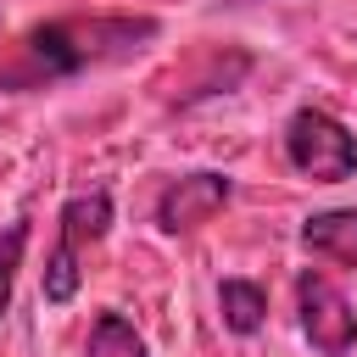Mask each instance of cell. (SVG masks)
<instances>
[{
  "label": "cell",
  "instance_id": "obj_1",
  "mask_svg": "<svg viewBox=\"0 0 357 357\" xmlns=\"http://www.w3.org/2000/svg\"><path fill=\"white\" fill-rule=\"evenodd\" d=\"M151 39H156V17H117V11L50 17L0 50V89L22 95L39 84L89 73V67H112V61H128L134 50H145Z\"/></svg>",
  "mask_w": 357,
  "mask_h": 357
},
{
  "label": "cell",
  "instance_id": "obj_2",
  "mask_svg": "<svg viewBox=\"0 0 357 357\" xmlns=\"http://www.w3.org/2000/svg\"><path fill=\"white\" fill-rule=\"evenodd\" d=\"M284 156L296 173H307L318 184H340L357 173V134L340 117H329L324 106H301L284 123Z\"/></svg>",
  "mask_w": 357,
  "mask_h": 357
},
{
  "label": "cell",
  "instance_id": "obj_3",
  "mask_svg": "<svg viewBox=\"0 0 357 357\" xmlns=\"http://www.w3.org/2000/svg\"><path fill=\"white\" fill-rule=\"evenodd\" d=\"M112 223V195L106 190H89V195H73L61 206V240L45 262V301H73L78 290V257L89 240H100Z\"/></svg>",
  "mask_w": 357,
  "mask_h": 357
},
{
  "label": "cell",
  "instance_id": "obj_4",
  "mask_svg": "<svg viewBox=\"0 0 357 357\" xmlns=\"http://www.w3.org/2000/svg\"><path fill=\"white\" fill-rule=\"evenodd\" d=\"M296 312H301V335L312 340L318 357H346L357 346V312H351V301L324 273H312V268L296 279Z\"/></svg>",
  "mask_w": 357,
  "mask_h": 357
},
{
  "label": "cell",
  "instance_id": "obj_5",
  "mask_svg": "<svg viewBox=\"0 0 357 357\" xmlns=\"http://www.w3.org/2000/svg\"><path fill=\"white\" fill-rule=\"evenodd\" d=\"M229 195H234L229 173H184V178H173V184L156 195V229H167V234L201 229Z\"/></svg>",
  "mask_w": 357,
  "mask_h": 357
},
{
  "label": "cell",
  "instance_id": "obj_6",
  "mask_svg": "<svg viewBox=\"0 0 357 357\" xmlns=\"http://www.w3.org/2000/svg\"><path fill=\"white\" fill-rule=\"evenodd\" d=\"M301 245L312 257H329L340 268H357V212H312L301 223Z\"/></svg>",
  "mask_w": 357,
  "mask_h": 357
},
{
  "label": "cell",
  "instance_id": "obj_7",
  "mask_svg": "<svg viewBox=\"0 0 357 357\" xmlns=\"http://www.w3.org/2000/svg\"><path fill=\"white\" fill-rule=\"evenodd\" d=\"M218 307H223V324L234 335H257L262 318H268V290L251 284V279H223L218 284Z\"/></svg>",
  "mask_w": 357,
  "mask_h": 357
},
{
  "label": "cell",
  "instance_id": "obj_8",
  "mask_svg": "<svg viewBox=\"0 0 357 357\" xmlns=\"http://www.w3.org/2000/svg\"><path fill=\"white\" fill-rule=\"evenodd\" d=\"M84 357H145V340L123 312H100L95 329H89V351Z\"/></svg>",
  "mask_w": 357,
  "mask_h": 357
},
{
  "label": "cell",
  "instance_id": "obj_9",
  "mask_svg": "<svg viewBox=\"0 0 357 357\" xmlns=\"http://www.w3.org/2000/svg\"><path fill=\"white\" fill-rule=\"evenodd\" d=\"M22 251H28V223H6L0 229V318L11 312V284H17Z\"/></svg>",
  "mask_w": 357,
  "mask_h": 357
}]
</instances>
